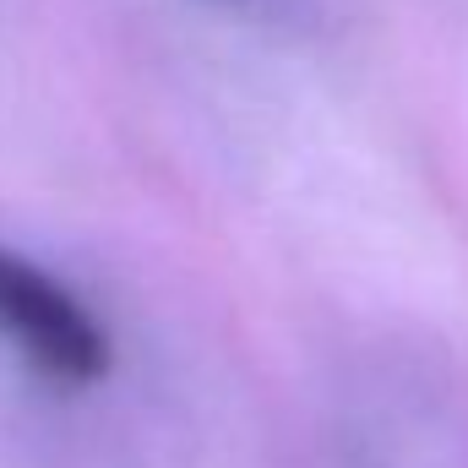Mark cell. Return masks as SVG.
<instances>
[{
	"label": "cell",
	"mask_w": 468,
	"mask_h": 468,
	"mask_svg": "<svg viewBox=\"0 0 468 468\" xmlns=\"http://www.w3.org/2000/svg\"><path fill=\"white\" fill-rule=\"evenodd\" d=\"M0 338L49 387H93L110 376V338L93 311L44 267L0 245Z\"/></svg>",
	"instance_id": "obj_1"
},
{
	"label": "cell",
	"mask_w": 468,
	"mask_h": 468,
	"mask_svg": "<svg viewBox=\"0 0 468 468\" xmlns=\"http://www.w3.org/2000/svg\"><path fill=\"white\" fill-rule=\"evenodd\" d=\"M229 5H234V0H229Z\"/></svg>",
	"instance_id": "obj_2"
}]
</instances>
